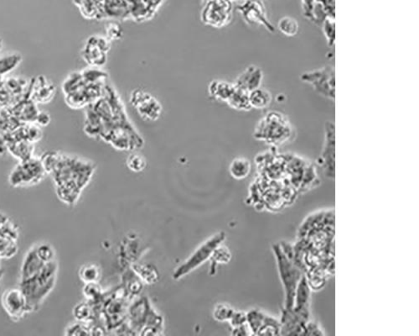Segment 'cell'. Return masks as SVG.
<instances>
[{"instance_id":"6da1fadb","label":"cell","mask_w":419,"mask_h":336,"mask_svg":"<svg viewBox=\"0 0 419 336\" xmlns=\"http://www.w3.org/2000/svg\"><path fill=\"white\" fill-rule=\"evenodd\" d=\"M84 131L121 151L142 147L144 140L129 121L123 101L114 87L107 83L104 95L86 108Z\"/></svg>"},{"instance_id":"7a4b0ae2","label":"cell","mask_w":419,"mask_h":336,"mask_svg":"<svg viewBox=\"0 0 419 336\" xmlns=\"http://www.w3.org/2000/svg\"><path fill=\"white\" fill-rule=\"evenodd\" d=\"M41 160L47 174L55 181L58 196L66 203L78 200L95 169L90 162L58 152H44Z\"/></svg>"},{"instance_id":"3957f363","label":"cell","mask_w":419,"mask_h":336,"mask_svg":"<svg viewBox=\"0 0 419 336\" xmlns=\"http://www.w3.org/2000/svg\"><path fill=\"white\" fill-rule=\"evenodd\" d=\"M107 82H93L83 71L71 73L62 83L66 104L78 109L87 108L104 95Z\"/></svg>"},{"instance_id":"277c9868","label":"cell","mask_w":419,"mask_h":336,"mask_svg":"<svg viewBox=\"0 0 419 336\" xmlns=\"http://www.w3.org/2000/svg\"><path fill=\"white\" fill-rule=\"evenodd\" d=\"M57 264L54 262L47 263L42 271L28 280H20V287L28 298L31 312L37 311L44 300L54 289Z\"/></svg>"},{"instance_id":"5b68a950","label":"cell","mask_w":419,"mask_h":336,"mask_svg":"<svg viewBox=\"0 0 419 336\" xmlns=\"http://www.w3.org/2000/svg\"><path fill=\"white\" fill-rule=\"evenodd\" d=\"M293 126L289 119L279 112H270L257 122L254 137L273 145H282L291 138Z\"/></svg>"},{"instance_id":"8992f818","label":"cell","mask_w":419,"mask_h":336,"mask_svg":"<svg viewBox=\"0 0 419 336\" xmlns=\"http://www.w3.org/2000/svg\"><path fill=\"white\" fill-rule=\"evenodd\" d=\"M274 251L277 259L279 276L285 291V311H292L294 302V296L298 282H300L302 273L296 264H293L282 247L274 246Z\"/></svg>"},{"instance_id":"52a82bcc","label":"cell","mask_w":419,"mask_h":336,"mask_svg":"<svg viewBox=\"0 0 419 336\" xmlns=\"http://www.w3.org/2000/svg\"><path fill=\"white\" fill-rule=\"evenodd\" d=\"M46 174L41 157H32L19 162L13 168L8 176V183L16 188L30 187L41 183Z\"/></svg>"},{"instance_id":"ba28073f","label":"cell","mask_w":419,"mask_h":336,"mask_svg":"<svg viewBox=\"0 0 419 336\" xmlns=\"http://www.w3.org/2000/svg\"><path fill=\"white\" fill-rule=\"evenodd\" d=\"M335 67L327 65L322 68L310 71L301 75L302 82L310 84L320 96L335 102L336 75Z\"/></svg>"},{"instance_id":"9c48e42d","label":"cell","mask_w":419,"mask_h":336,"mask_svg":"<svg viewBox=\"0 0 419 336\" xmlns=\"http://www.w3.org/2000/svg\"><path fill=\"white\" fill-rule=\"evenodd\" d=\"M226 236L224 232L217 234L210 238L206 242H204L199 248L196 249L193 255L187 259L184 264L181 265L177 268L176 271L174 272V280H180V278L185 277L186 274L193 272V270L198 268L200 265L206 262L207 260L211 258L213 251H215L217 246L221 245V243L225 240Z\"/></svg>"},{"instance_id":"30bf717a","label":"cell","mask_w":419,"mask_h":336,"mask_svg":"<svg viewBox=\"0 0 419 336\" xmlns=\"http://www.w3.org/2000/svg\"><path fill=\"white\" fill-rule=\"evenodd\" d=\"M202 20L205 25L221 28L230 23L233 4L230 0H205Z\"/></svg>"},{"instance_id":"8fae6325","label":"cell","mask_w":419,"mask_h":336,"mask_svg":"<svg viewBox=\"0 0 419 336\" xmlns=\"http://www.w3.org/2000/svg\"><path fill=\"white\" fill-rule=\"evenodd\" d=\"M110 49L109 40L106 37L95 35L87 39L81 55L89 67L101 68L108 61V53Z\"/></svg>"},{"instance_id":"7c38bea8","label":"cell","mask_w":419,"mask_h":336,"mask_svg":"<svg viewBox=\"0 0 419 336\" xmlns=\"http://www.w3.org/2000/svg\"><path fill=\"white\" fill-rule=\"evenodd\" d=\"M130 103L140 116L147 121H156L162 116V105L149 92L137 88L130 95Z\"/></svg>"},{"instance_id":"4fadbf2b","label":"cell","mask_w":419,"mask_h":336,"mask_svg":"<svg viewBox=\"0 0 419 336\" xmlns=\"http://www.w3.org/2000/svg\"><path fill=\"white\" fill-rule=\"evenodd\" d=\"M1 304L4 311L12 320L19 321L31 309L24 292L20 287L10 289L2 294Z\"/></svg>"},{"instance_id":"5bb4252c","label":"cell","mask_w":419,"mask_h":336,"mask_svg":"<svg viewBox=\"0 0 419 336\" xmlns=\"http://www.w3.org/2000/svg\"><path fill=\"white\" fill-rule=\"evenodd\" d=\"M336 129L335 124L327 121L324 124V141L320 164L323 167L324 175L328 179H335Z\"/></svg>"},{"instance_id":"9a60e30c","label":"cell","mask_w":419,"mask_h":336,"mask_svg":"<svg viewBox=\"0 0 419 336\" xmlns=\"http://www.w3.org/2000/svg\"><path fill=\"white\" fill-rule=\"evenodd\" d=\"M306 19L322 25L327 18H335V0H301Z\"/></svg>"},{"instance_id":"2e32d148","label":"cell","mask_w":419,"mask_h":336,"mask_svg":"<svg viewBox=\"0 0 419 336\" xmlns=\"http://www.w3.org/2000/svg\"><path fill=\"white\" fill-rule=\"evenodd\" d=\"M238 11L248 24L264 25L269 32H274V25L267 19L265 4L260 0H244Z\"/></svg>"},{"instance_id":"e0dca14e","label":"cell","mask_w":419,"mask_h":336,"mask_svg":"<svg viewBox=\"0 0 419 336\" xmlns=\"http://www.w3.org/2000/svg\"><path fill=\"white\" fill-rule=\"evenodd\" d=\"M249 329L254 335H274L281 334V323L270 316L258 311L247 313Z\"/></svg>"},{"instance_id":"ac0fdd59","label":"cell","mask_w":419,"mask_h":336,"mask_svg":"<svg viewBox=\"0 0 419 336\" xmlns=\"http://www.w3.org/2000/svg\"><path fill=\"white\" fill-rule=\"evenodd\" d=\"M56 94L55 84L42 75L31 79L29 83L28 97L37 104L50 103Z\"/></svg>"},{"instance_id":"d6986e66","label":"cell","mask_w":419,"mask_h":336,"mask_svg":"<svg viewBox=\"0 0 419 336\" xmlns=\"http://www.w3.org/2000/svg\"><path fill=\"white\" fill-rule=\"evenodd\" d=\"M130 19V0H105L102 4L101 20L123 21Z\"/></svg>"},{"instance_id":"ffe728a7","label":"cell","mask_w":419,"mask_h":336,"mask_svg":"<svg viewBox=\"0 0 419 336\" xmlns=\"http://www.w3.org/2000/svg\"><path fill=\"white\" fill-rule=\"evenodd\" d=\"M264 80V73L255 65L249 66L239 75L234 84L236 88L250 92L260 88Z\"/></svg>"},{"instance_id":"44dd1931","label":"cell","mask_w":419,"mask_h":336,"mask_svg":"<svg viewBox=\"0 0 419 336\" xmlns=\"http://www.w3.org/2000/svg\"><path fill=\"white\" fill-rule=\"evenodd\" d=\"M10 109L21 124L35 123L39 112H41L38 109V105L31 100L28 96L13 106Z\"/></svg>"},{"instance_id":"7402d4cb","label":"cell","mask_w":419,"mask_h":336,"mask_svg":"<svg viewBox=\"0 0 419 336\" xmlns=\"http://www.w3.org/2000/svg\"><path fill=\"white\" fill-rule=\"evenodd\" d=\"M44 263L35 252V246L30 248L25 256L23 263L21 266V280H28L30 277H32L37 275V273L42 271V269L44 267Z\"/></svg>"},{"instance_id":"603a6c76","label":"cell","mask_w":419,"mask_h":336,"mask_svg":"<svg viewBox=\"0 0 419 336\" xmlns=\"http://www.w3.org/2000/svg\"><path fill=\"white\" fill-rule=\"evenodd\" d=\"M8 152L20 161L34 157V144L25 140H6Z\"/></svg>"},{"instance_id":"cb8c5ba5","label":"cell","mask_w":419,"mask_h":336,"mask_svg":"<svg viewBox=\"0 0 419 336\" xmlns=\"http://www.w3.org/2000/svg\"><path fill=\"white\" fill-rule=\"evenodd\" d=\"M236 90L234 83L213 80L208 86V94L210 98L222 102H227Z\"/></svg>"},{"instance_id":"d4e9b609","label":"cell","mask_w":419,"mask_h":336,"mask_svg":"<svg viewBox=\"0 0 419 336\" xmlns=\"http://www.w3.org/2000/svg\"><path fill=\"white\" fill-rule=\"evenodd\" d=\"M310 298V289L309 282L305 277H302L297 286L293 309L300 311V309L309 308Z\"/></svg>"},{"instance_id":"484cf974","label":"cell","mask_w":419,"mask_h":336,"mask_svg":"<svg viewBox=\"0 0 419 336\" xmlns=\"http://www.w3.org/2000/svg\"><path fill=\"white\" fill-rule=\"evenodd\" d=\"M22 63V56L19 52H10L0 56V80L19 67Z\"/></svg>"},{"instance_id":"4316f807","label":"cell","mask_w":419,"mask_h":336,"mask_svg":"<svg viewBox=\"0 0 419 336\" xmlns=\"http://www.w3.org/2000/svg\"><path fill=\"white\" fill-rule=\"evenodd\" d=\"M272 99L273 97L270 92L264 88L260 87L249 92V101H250L252 109H265L269 107Z\"/></svg>"},{"instance_id":"83f0119b","label":"cell","mask_w":419,"mask_h":336,"mask_svg":"<svg viewBox=\"0 0 419 336\" xmlns=\"http://www.w3.org/2000/svg\"><path fill=\"white\" fill-rule=\"evenodd\" d=\"M227 104L238 112H248L251 110L250 101H249V92L236 88L233 94L226 102Z\"/></svg>"},{"instance_id":"f1b7e54d","label":"cell","mask_w":419,"mask_h":336,"mask_svg":"<svg viewBox=\"0 0 419 336\" xmlns=\"http://www.w3.org/2000/svg\"><path fill=\"white\" fill-rule=\"evenodd\" d=\"M252 165L250 161L247 158H235L231 162L229 171L231 176L236 179H244L250 174Z\"/></svg>"},{"instance_id":"f546056e","label":"cell","mask_w":419,"mask_h":336,"mask_svg":"<svg viewBox=\"0 0 419 336\" xmlns=\"http://www.w3.org/2000/svg\"><path fill=\"white\" fill-rule=\"evenodd\" d=\"M79 277L85 284H97L100 278V270L96 265L86 264L80 268Z\"/></svg>"},{"instance_id":"4dcf8cb0","label":"cell","mask_w":419,"mask_h":336,"mask_svg":"<svg viewBox=\"0 0 419 336\" xmlns=\"http://www.w3.org/2000/svg\"><path fill=\"white\" fill-rule=\"evenodd\" d=\"M298 28H300V26H298V21L291 16L283 17L278 23L279 32L289 37L296 35L298 32Z\"/></svg>"},{"instance_id":"1f68e13d","label":"cell","mask_w":419,"mask_h":336,"mask_svg":"<svg viewBox=\"0 0 419 336\" xmlns=\"http://www.w3.org/2000/svg\"><path fill=\"white\" fill-rule=\"evenodd\" d=\"M35 252H37L39 258L44 263L54 262L56 258V252L53 246L49 243L43 242L35 246Z\"/></svg>"},{"instance_id":"d6a6232c","label":"cell","mask_w":419,"mask_h":336,"mask_svg":"<svg viewBox=\"0 0 419 336\" xmlns=\"http://www.w3.org/2000/svg\"><path fill=\"white\" fill-rule=\"evenodd\" d=\"M323 33L327 40L329 47L335 45L336 25L335 18L329 17L325 19L322 25Z\"/></svg>"},{"instance_id":"836d02e7","label":"cell","mask_w":419,"mask_h":336,"mask_svg":"<svg viewBox=\"0 0 419 336\" xmlns=\"http://www.w3.org/2000/svg\"><path fill=\"white\" fill-rule=\"evenodd\" d=\"M127 166L133 172H140L145 169L147 161L144 156L139 153H132L127 158Z\"/></svg>"},{"instance_id":"e575fe53","label":"cell","mask_w":419,"mask_h":336,"mask_svg":"<svg viewBox=\"0 0 419 336\" xmlns=\"http://www.w3.org/2000/svg\"><path fill=\"white\" fill-rule=\"evenodd\" d=\"M234 312V309L231 308L229 305L219 304L217 305L215 312H214V318L218 321H229Z\"/></svg>"},{"instance_id":"d590c367","label":"cell","mask_w":419,"mask_h":336,"mask_svg":"<svg viewBox=\"0 0 419 336\" xmlns=\"http://www.w3.org/2000/svg\"><path fill=\"white\" fill-rule=\"evenodd\" d=\"M213 263H229L231 258V254L229 249L225 246H217L211 256Z\"/></svg>"},{"instance_id":"8d00e7d4","label":"cell","mask_w":419,"mask_h":336,"mask_svg":"<svg viewBox=\"0 0 419 336\" xmlns=\"http://www.w3.org/2000/svg\"><path fill=\"white\" fill-rule=\"evenodd\" d=\"M105 37L109 40L111 42L114 41H119L123 37V30L121 26L118 23H110L106 26Z\"/></svg>"},{"instance_id":"74e56055","label":"cell","mask_w":419,"mask_h":336,"mask_svg":"<svg viewBox=\"0 0 419 336\" xmlns=\"http://www.w3.org/2000/svg\"><path fill=\"white\" fill-rule=\"evenodd\" d=\"M231 325L235 327H238L241 325H246L247 324V313L244 312H237L235 311L233 313V316H231Z\"/></svg>"},{"instance_id":"f35d334b","label":"cell","mask_w":419,"mask_h":336,"mask_svg":"<svg viewBox=\"0 0 419 336\" xmlns=\"http://www.w3.org/2000/svg\"><path fill=\"white\" fill-rule=\"evenodd\" d=\"M140 1L144 4L154 15H156L166 0H140Z\"/></svg>"},{"instance_id":"ab89813d","label":"cell","mask_w":419,"mask_h":336,"mask_svg":"<svg viewBox=\"0 0 419 336\" xmlns=\"http://www.w3.org/2000/svg\"><path fill=\"white\" fill-rule=\"evenodd\" d=\"M51 119L50 114L47 112H40L35 123L42 128L46 127L51 123Z\"/></svg>"},{"instance_id":"60d3db41","label":"cell","mask_w":419,"mask_h":336,"mask_svg":"<svg viewBox=\"0 0 419 336\" xmlns=\"http://www.w3.org/2000/svg\"><path fill=\"white\" fill-rule=\"evenodd\" d=\"M8 153V148L6 140L4 139V137L0 135V158L6 156Z\"/></svg>"},{"instance_id":"b9f144b4","label":"cell","mask_w":419,"mask_h":336,"mask_svg":"<svg viewBox=\"0 0 419 336\" xmlns=\"http://www.w3.org/2000/svg\"><path fill=\"white\" fill-rule=\"evenodd\" d=\"M7 220L8 218L6 215L0 213V227H2L3 225H6L7 224Z\"/></svg>"},{"instance_id":"7bdbcfd3","label":"cell","mask_w":419,"mask_h":336,"mask_svg":"<svg viewBox=\"0 0 419 336\" xmlns=\"http://www.w3.org/2000/svg\"><path fill=\"white\" fill-rule=\"evenodd\" d=\"M4 47V41L1 38H0V53H1Z\"/></svg>"},{"instance_id":"ee69618b","label":"cell","mask_w":419,"mask_h":336,"mask_svg":"<svg viewBox=\"0 0 419 336\" xmlns=\"http://www.w3.org/2000/svg\"><path fill=\"white\" fill-rule=\"evenodd\" d=\"M105 1V0H96V2L99 4L100 7H101V11H102V4H104Z\"/></svg>"},{"instance_id":"f6af8a7d","label":"cell","mask_w":419,"mask_h":336,"mask_svg":"<svg viewBox=\"0 0 419 336\" xmlns=\"http://www.w3.org/2000/svg\"><path fill=\"white\" fill-rule=\"evenodd\" d=\"M230 1L233 2V0H230Z\"/></svg>"}]
</instances>
